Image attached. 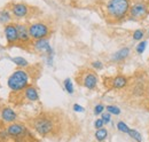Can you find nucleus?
<instances>
[{
    "mask_svg": "<svg viewBox=\"0 0 149 142\" xmlns=\"http://www.w3.org/2000/svg\"><path fill=\"white\" fill-rule=\"evenodd\" d=\"M92 68L96 69V70H101V69H103V63L101 61H94L92 62Z\"/></svg>",
    "mask_w": 149,
    "mask_h": 142,
    "instance_id": "26",
    "label": "nucleus"
},
{
    "mask_svg": "<svg viewBox=\"0 0 149 142\" xmlns=\"http://www.w3.org/2000/svg\"><path fill=\"white\" fill-rule=\"evenodd\" d=\"M148 5L143 1H139V2H135V3L131 5L129 15L134 19H141V18L146 17L148 15Z\"/></svg>",
    "mask_w": 149,
    "mask_h": 142,
    "instance_id": "6",
    "label": "nucleus"
},
{
    "mask_svg": "<svg viewBox=\"0 0 149 142\" xmlns=\"http://www.w3.org/2000/svg\"><path fill=\"white\" fill-rule=\"evenodd\" d=\"M28 13H29V8L24 3H15L12 6V14L16 18L25 17L28 15Z\"/></svg>",
    "mask_w": 149,
    "mask_h": 142,
    "instance_id": "13",
    "label": "nucleus"
},
{
    "mask_svg": "<svg viewBox=\"0 0 149 142\" xmlns=\"http://www.w3.org/2000/svg\"><path fill=\"white\" fill-rule=\"evenodd\" d=\"M107 111L110 113V115H120V109L117 106H107Z\"/></svg>",
    "mask_w": 149,
    "mask_h": 142,
    "instance_id": "23",
    "label": "nucleus"
},
{
    "mask_svg": "<svg viewBox=\"0 0 149 142\" xmlns=\"http://www.w3.org/2000/svg\"><path fill=\"white\" fill-rule=\"evenodd\" d=\"M0 117L5 123H15L17 119V113L10 106H2L0 110Z\"/></svg>",
    "mask_w": 149,
    "mask_h": 142,
    "instance_id": "9",
    "label": "nucleus"
},
{
    "mask_svg": "<svg viewBox=\"0 0 149 142\" xmlns=\"http://www.w3.org/2000/svg\"><path fill=\"white\" fill-rule=\"evenodd\" d=\"M129 135L134 140L135 142H142V136H141V133H139V131L136 129H133L131 128L130 132H129Z\"/></svg>",
    "mask_w": 149,
    "mask_h": 142,
    "instance_id": "18",
    "label": "nucleus"
},
{
    "mask_svg": "<svg viewBox=\"0 0 149 142\" xmlns=\"http://www.w3.org/2000/svg\"><path fill=\"white\" fill-rule=\"evenodd\" d=\"M63 85H64V89L69 93V94H74V85H72V81L70 78H67L64 81H63Z\"/></svg>",
    "mask_w": 149,
    "mask_h": 142,
    "instance_id": "19",
    "label": "nucleus"
},
{
    "mask_svg": "<svg viewBox=\"0 0 149 142\" xmlns=\"http://www.w3.org/2000/svg\"><path fill=\"white\" fill-rule=\"evenodd\" d=\"M106 8L109 17L113 21H120L129 15L131 2L130 0H108Z\"/></svg>",
    "mask_w": 149,
    "mask_h": 142,
    "instance_id": "1",
    "label": "nucleus"
},
{
    "mask_svg": "<svg viewBox=\"0 0 149 142\" xmlns=\"http://www.w3.org/2000/svg\"><path fill=\"white\" fill-rule=\"evenodd\" d=\"M127 86V77L118 74L110 79V87L113 89H123Z\"/></svg>",
    "mask_w": 149,
    "mask_h": 142,
    "instance_id": "12",
    "label": "nucleus"
},
{
    "mask_svg": "<svg viewBox=\"0 0 149 142\" xmlns=\"http://www.w3.org/2000/svg\"><path fill=\"white\" fill-rule=\"evenodd\" d=\"M31 126L41 136H49L55 131V122L47 116H38L31 120Z\"/></svg>",
    "mask_w": 149,
    "mask_h": 142,
    "instance_id": "3",
    "label": "nucleus"
},
{
    "mask_svg": "<svg viewBox=\"0 0 149 142\" xmlns=\"http://www.w3.org/2000/svg\"><path fill=\"white\" fill-rule=\"evenodd\" d=\"M29 80H30V74L28 73V71L21 69L14 71L9 76L7 80V85L14 93H19L29 86Z\"/></svg>",
    "mask_w": 149,
    "mask_h": 142,
    "instance_id": "2",
    "label": "nucleus"
},
{
    "mask_svg": "<svg viewBox=\"0 0 149 142\" xmlns=\"http://www.w3.org/2000/svg\"><path fill=\"white\" fill-rule=\"evenodd\" d=\"M103 110H104V106L102 103H97L96 106H94V115L97 116V115H102L103 113Z\"/></svg>",
    "mask_w": 149,
    "mask_h": 142,
    "instance_id": "24",
    "label": "nucleus"
},
{
    "mask_svg": "<svg viewBox=\"0 0 149 142\" xmlns=\"http://www.w3.org/2000/svg\"><path fill=\"white\" fill-rule=\"evenodd\" d=\"M148 33H149V30H148Z\"/></svg>",
    "mask_w": 149,
    "mask_h": 142,
    "instance_id": "29",
    "label": "nucleus"
},
{
    "mask_svg": "<svg viewBox=\"0 0 149 142\" xmlns=\"http://www.w3.org/2000/svg\"><path fill=\"white\" fill-rule=\"evenodd\" d=\"M33 48L39 52V53H45L47 54V56L49 55H53V49L49 45V41L48 39L44 38V39H39V40H36L33 42Z\"/></svg>",
    "mask_w": 149,
    "mask_h": 142,
    "instance_id": "8",
    "label": "nucleus"
},
{
    "mask_svg": "<svg viewBox=\"0 0 149 142\" xmlns=\"http://www.w3.org/2000/svg\"><path fill=\"white\" fill-rule=\"evenodd\" d=\"M84 108L81 106H79L78 103H74V111H76V112H84Z\"/></svg>",
    "mask_w": 149,
    "mask_h": 142,
    "instance_id": "28",
    "label": "nucleus"
},
{
    "mask_svg": "<svg viewBox=\"0 0 149 142\" xmlns=\"http://www.w3.org/2000/svg\"><path fill=\"white\" fill-rule=\"evenodd\" d=\"M22 92H23V99H25L29 102H37L39 100V94H38L37 88L32 85H29Z\"/></svg>",
    "mask_w": 149,
    "mask_h": 142,
    "instance_id": "11",
    "label": "nucleus"
},
{
    "mask_svg": "<svg viewBox=\"0 0 149 142\" xmlns=\"http://www.w3.org/2000/svg\"><path fill=\"white\" fill-rule=\"evenodd\" d=\"M133 40H135V41H140V40H142L143 39V37H145V31L142 30V29H138V30H135L134 32H133Z\"/></svg>",
    "mask_w": 149,
    "mask_h": 142,
    "instance_id": "20",
    "label": "nucleus"
},
{
    "mask_svg": "<svg viewBox=\"0 0 149 142\" xmlns=\"http://www.w3.org/2000/svg\"><path fill=\"white\" fill-rule=\"evenodd\" d=\"M107 138H108V131H107L104 127L96 129V132H95V139H96L97 141L99 142L104 141Z\"/></svg>",
    "mask_w": 149,
    "mask_h": 142,
    "instance_id": "15",
    "label": "nucleus"
},
{
    "mask_svg": "<svg viewBox=\"0 0 149 142\" xmlns=\"http://www.w3.org/2000/svg\"><path fill=\"white\" fill-rule=\"evenodd\" d=\"M3 32H5V37H6L8 46H15V45L19 44V32H17L16 24H13V23L6 24L5 28H3Z\"/></svg>",
    "mask_w": 149,
    "mask_h": 142,
    "instance_id": "7",
    "label": "nucleus"
},
{
    "mask_svg": "<svg viewBox=\"0 0 149 142\" xmlns=\"http://www.w3.org/2000/svg\"><path fill=\"white\" fill-rule=\"evenodd\" d=\"M117 128H118V131H120L122 133H126V134H129V132H130V127L127 126V124H125L124 122H118L117 123Z\"/></svg>",
    "mask_w": 149,
    "mask_h": 142,
    "instance_id": "21",
    "label": "nucleus"
},
{
    "mask_svg": "<svg viewBox=\"0 0 149 142\" xmlns=\"http://www.w3.org/2000/svg\"><path fill=\"white\" fill-rule=\"evenodd\" d=\"M10 60H12V62H14L19 68H26V67H29V62L24 57H22V56H15V57H12Z\"/></svg>",
    "mask_w": 149,
    "mask_h": 142,
    "instance_id": "16",
    "label": "nucleus"
},
{
    "mask_svg": "<svg viewBox=\"0 0 149 142\" xmlns=\"http://www.w3.org/2000/svg\"><path fill=\"white\" fill-rule=\"evenodd\" d=\"M101 116H102V117H101V119L103 120V123H104V124H108V123H109V122L111 120V115H110L109 112H106V113H102Z\"/></svg>",
    "mask_w": 149,
    "mask_h": 142,
    "instance_id": "25",
    "label": "nucleus"
},
{
    "mask_svg": "<svg viewBox=\"0 0 149 142\" xmlns=\"http://www.w3.org/2000/svg\"><path fill=\"white\" fill-rule=\"evenodd\" d=\"M147 40H143V41H140L139 44H138V46H136V48H135V51H136V53L138 54H142L145 51H146V47H147Z\"/></svg>",
    "mask_w": 149,
    "mask_h": 142,
    "instance_id": "22",
    "label": "nucleus"
},
{
    "mask_svg": "<svg viewBox=\"0 0 149 142\" xmlns=\"http://www.w3.org/2000/svg\"><path fill=\"white\" fill-rule=\"evenodd\" d=\"M12 21V14L8 10H2L0 12V23L2 24H9Z\"/></svg>",
    "mask_w": 149,
    "mask_h": 142,
    "instance_id": "17",
    "label": "nucleus"
},
{
    "mask_svg": "<svg viewBox=\"0 0 149 142\" xmlns=\"http://www.w3.org/2000/svg\"><path fill=\"white\" fill-rule=\"evenodd\" d=\"M19 32V42L22 45H29L31 42V37L29 33V28L25 24H16Z\"/></svg>",
    "mask_w": 149,
    "mask_h": 142,
    "instance_id": "10",
    "label": "nucleus"
},
{
    "mask_svg": "<svg viewBox=\"0 0 149 142\" xmlns=\"http://www.w3.org/2000/svg\"><path fill=\"white\" fill-rule=\"evenodd\" d=\"M28 28H29V33H30L31 39H35V40L44 39L51 33V30H49L48 25L42 23V22L32 23Z\"/></svg>",
    "mask_w": 149,
    "mask_h": 142,
    "instance_id": "5",
    "label": "nucleus"
},
{
    "mask_svg": "<svg viewBox=\"0 0 149 142\" xmlns=\"http://www.w3.org/2000/svg\"><path fill=\"white\" fill-rule=\"evenodd\" d=\"M103 125H104V123H103V120H102L101 118H99V119H96V120L94 122V127H95L96 129L102 128V127H103Z\"/></svg>",
    "mask_w": 149,
    "mask_h": 142,
    "instance_id": "27",
    "label": "nucleus"
},
{
    "mask_svg": "<svg viewBox=\"0 0 149 142\" xmlns=\"http://www.w3.org/2000/svg\"><path fill=\"white\" fill-rule=\"evenodd\" d=\"M78 84H80L81 86H84L85 88L87 89H93L96 88L97 86V81H99V78H97V74L92 70H85L81 71L78 76V78H76Z\"/></svg>",
    "mask_w": 149,
    "mask_h": 142,
    "instance_id": "4",
    "label": "nucleus"
},
{
    "mask_svg": "<svg viewBox=\"0 0 149 142\" xmlns=\"http://www.w3.org/2000/svg\"><path fill=\"white\" fill-rule=\"evenodd\" d=\"M130 53H131L130 47H123V48L118 49L117 52H115V53L112 54L111 61L112 62H116V63H118V62H123V61H125V60L129 57Z\"/></svg>",
    "mask_w": 149,
    "mask_h": 142,
    "instance_id": "14",
    "label": "nucleus"
}]
</instances>
